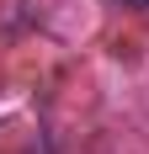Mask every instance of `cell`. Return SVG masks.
I'll return each instance as SVG.
<instances>
[{"mask_svg":"<svg viewBox=\"0 0 149 154\" xmlns=\"http://www.w3.org/2000/svg\"><path fill=\"white\" fill-rule=\"evenodd\" d=\"M117 5H133V11H149V0H117Z\"/></svg>","mask_w":149,"mask_h":154,"instance_id":"cell-1","label":"cell"}]
</instances>
